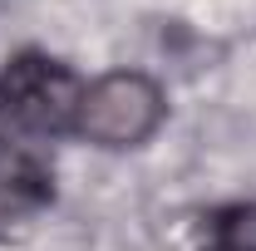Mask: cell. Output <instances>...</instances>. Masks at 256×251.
Listing matches in <instances>:
<instances>
[{"instance_id": "1", "label": "cell", "mask_w": 256, "mask_h": 251, "mask_svg": "<svg viewBox=\"0 0 256 251\" xmlns=\"http://www.w3.org/2000/svg\"><path fill=\"white\" fill-rule=\"evenodd\" d=\"M168 118V94L153 74L143 69H108L98 79H84L79 114H74V138L124 153L143 148Z\"/></svg>"}, {"instance_id": "2", "label": "cell", "mask_w": 256, "mask_h": 251, "mask_svg": "<svg viewBox=\"0 0 256 251\" xmlns=\"http://www.w3.org/2000/svg\"><path fill=\"white\" fill-rule=\"evenodd\" d=\"M84 79L44 50H25L0 69V118L20 138H60L74 133Z\"/></svg>"}, {"instance_id": "3", "label": "cell", "mask_w": 256, "mask_h": 251, "mask_svg": "<svg viewBox=\"0 0 256 251\" xmlns=\"http://www.w3.org/2000/svg\"><path fill=\"white\" fill-rule=\"evenodd\" d=\"M50 197H54L50 162L34 153L20 133L15 138L0 133V226L34 217L40 207H50Z\"/></svg>"}, {"instance_id": "4", "label": "cell", "mask_w": 256, "mask_h": 251, "mask_svg": "<svg viewBox=\"0 0 256 251\" xmlns=\"http://www.w3.org/2000/svg\"><path fill=\"white\" fill-rule=\"evenodd\" d=\"M212 251H256V202H226L207 217Z\"/></svg>"}]
</instances>
